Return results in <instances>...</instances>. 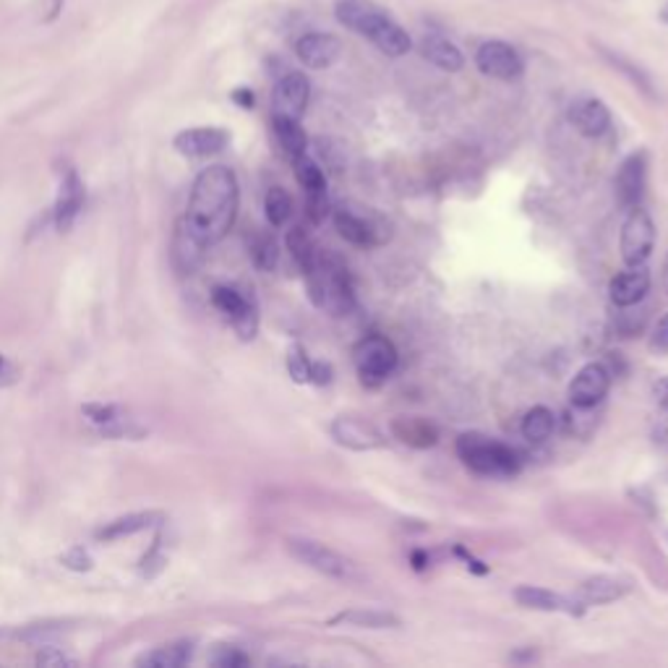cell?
I'll list each match as a JSON object with an SVG mask.
<instances>
[{
  "instance_id": "cell-1",
  "label": "cell",
  "mask_w": 668,
  "mask_h": 668,
  "mask_svg": "<svg viewBox=\"0 0 668 668\" xmlns=\"http://www.w3.org/2000/svg\"><path fill=\"white\" fill-rule=\"evenodd\" d=\"M237 201L240 194L236 173L225 165H209L197 175L186 214L178 225L204 248H209L236 225Z\"/></svg>"
},
{
  "instance_id": "cell-2",
  "label": "cell",
  "mask_w": 668,
  "mask_h": 668,
  "mask_svg": "<svg viewBox=\"0 0 668 668\" xmlns=\"http://www.w3.org/2000/svg\"><path fill=\"white\" fill-rule=\"evenodd\" d=\"M334 16L345 29L366 37L390 58H402L413 47L410 35L374 0H337Z\"/></svg>"
},
{
  "instance_id": "cell-3",
  "label": "cell",
  "mask_w": 668,
  "mask_h": 668,
  "mask_svg": "<svg viewBox=\"0 0 668 668\" xmlns=\"http://www.w3.org/2000/svg\"><path fill=\"white\" fill-rule=\"evenodd\" d=\"M309 279V293L318 309L332 316H348L355 309L353 282L348 270L332 256H316L314 267L303 272Z\"/></svg>"
},
{
  "instance_id": "cell-4",
  "label": "cell",
  "mask_w": 668,
  "mask_h": 668,
  "mask_svg": "<svg viewBox=\"0 0 668 668\" xmlns=\"http://www.w3.org/2000/svg\"><path fill=\"white\" fill-rule=\"evenodd\" d=\"M457 455L460 460L471 468V471L480 472V475H514L519 471V460L514 455V449L494 441L483 433H463L457 439Z\"/></svg>"
},
{
  "instance_id": "cell-5",
  "label": "cell",
  "mask_w": 668,
  "mask_h": 668,
  "mask_svg": "<svg viewBox=\"0 0 668 668\" xmlns=\"http://www.w3.org/2000/svg\"><path fill=\"white\" fill-rule=\"evenodd\" d=\"M353 360L360 382L366 387H379L397 368V348L392 345V340L382 334H368L355 345Z\"/></svg>"
},
{
  "instance_id": "cell-6",
  "label": "cell",
  "mask_w": 668,
  "mask_h": 668,
  "mask_svg": "<svg viewBox=\"0 0 668 668\" xmlns=\"http://www.w3.org/2000/svg\"><path fill=\"white\" fill-rule=\"evenodd\" d=\"M287 551L306 567H311L316 572L334 577V580H355L358 569L350 559H345L342 553H337L334 549L311 541V538H290L287 541Z\"/></svg>"
},
{
  "instance_id": "cell-7",
  "label": "cell",
  "mask_w": 668,
  "mask_h": 668,
  "mask_svg": "<svg viewBox=\"0 0 668 668\" xmlns=\"http://www.w3.org/2000/svg\"><path fill=\"white\" fill-rule=\"evenodd\" d=\"M212 303L230 318L233 329H236L237 337L243 342H251L256 337V332H259V311H256V303L245 293H240L233 285H217L212 290Z\"/></svg>"
},
{
  "instance_id": "cell-8",
  "label": "cell",
  "mask_w": 668,
  "mask_h": 668,
  "mask_svg": "<svg viewBox=\"0 0 668 668\" xmlns=\"http://www.w3.org/2000/svg\"><path fill=\"white\" fill-rule=\"evenodd\" d=\"M656 245V225H653V217L648 209L634 206L629 212V217L624 220V228H622V240H619V248H622V259L627 267H637V264H645L650 251Z\"/></svg>"
},
{
  "instance_id": "cell-9",
  "label": "cell",
  "mask_w": 668,
  "mask_h": 668,
  "mask_svg": "<svg viewBox=\"0 0 668 668\" xmlns=\"http://www.w3.org/2000/svg\"><path fill=\"white\" fill-rule=\"evenodd\" d=\"M475 66L483 76L499 81H514L525 74V60L519 52L502 40L483 42L475 50Z\"/></svg>"
},
{
  "instance_id": "cell-10",
  "label": "cell",
  "mask_w": 668,
  "mask_h": 668,
  "mask_svg": "<svg viewBox=\"0 0 668 668\" xmlns=\"http://www.w3.org/2000/svg\"><path fill=\"white\" fill-rule=\"evenodd\" d=\"M332 439L353 452H374L387 447V436L379 431L371 421L358 415H337L329 426Z\"/></svg>"
},
{
  "instance_id": "cell-11",
  "label": "cell",
  "mask_w": 668,
  "mask_h": 668,
  "mask_svg": "<svg viewBox=\"0 0 668 668\" xmlns=\"http://www.w3.org/2000/svg\"><path fill=\"white\" fill-rule=\"evenodd\" d=\"M309 100H311V81L306 79V74H301V71H290L275 84L272 116L301 120V116L309 108Z\"/></svg>"
},
{
  "instance_id": "cell-12",
  "label": "cell",
  "mask_w": 668,
  "mask_h": 668,
  "mask_svg": "<svg viewBox=\"0 0 668 668\" xmlns=\"http://www.w3.org/2000/svg\"><path fill=\"white\" fill-rule=\"evenodd\" d=\"M611 387V374L603 363H588L583 366L572 384H569V402L575 410H590L603 402Z\"/></svg>"
},
{
  "instance_id": "cell-13",
  "label": "cell",
  "mask_w": 668,
  "mask_h": 668,
  "mask_svg": "<svg viewBox=\"0 0 668 668\" xmlns=\"http://www.w3.org/2000/svg\"><path fill=\"white\" fill-rule=\"evenodd\" d=\"M645 178H648V155L640 149V152H632L619 173H616V181H614V189H616V201L622 209L632 212L634 206L642 204V197H645Z\"/></svg>"
},
{
  "instance_id": "cell-14",
  "label": "cell",
  "mask_w": 668,
  "mask_h": 668,
  "mask_svg": "<svg viewBox=\"0 0 668 668\" xmlns=\"http://www.w3.org/2000/svg\"><path fill=\"white\" fill-rule=\"evenodd\" d=\"M230 144V133L225 128H212V125H201V128H186L175 136L173 147L189 159H206L220 155L225 147Z\"/></svg>"
},
{
  "instance_id": "cell-15",
  "label": "cell",
  "mask_w": 668,
  "mask_h": 668,
  "mask_svg": "<svg viewBox=\"0 0 668 668\" xmlns=\"http://www.w3.org/2000/svg\"><path fill=\"white\" fill-rule=\"evenodd\" d=\"M84 198H86V191H84L79 173L74 167H66L63 170V183H60V197H58L55 209H52V220H55V228L60 233H68L74 228L76 217L84 209Z\"/></svg>"
},
{
  "instance_id": "cell-16",
  "label": "cell",
  "mask_w": 668,
  "mask_h": 668,
  "mask_svg": "<svg viewBox=\"0 0 668 668\" xmlns=\"http://www.w3.org/2000/svg\"><path fill=\"white\" fill-rule=\"evenodd\" d=\"M340 52H342V42L337 40L334 35H326V32H309V35H303L301 40L295 42L298 60L306 68H316V71L334 66Z\"/></svg>"
},
{
  "instance_id": "cell-17",
  "label": "cell",
  "mask_w": 668,
  "mask_h": 668,
  "mask_svg": "<svg viewBox=\"0 0 668 668\" xmlns=\"http://www.w3.org/2000/svg\"><path fill=\"white\" fill-rule=\"evenodd\" d=\"M514 600L522 608L533 611H549V614H569V616H583L585 606L580 600H572L561 592H553L546 588H533V585H519L514 590Z\"/></svg>"
},
{
  "instance_id": "cell-18",
  "label": "cell",
  "mask_w": 668,
  "mask_h": 668,
  "mask_svg": "<svg viewBox=\"0 0 668 668\" xmlns=\"http://www.w3.org/2000/svg\"><path fill=\"white\" fill-rule=\"evenodd\" d=\"M569 123L588 139H598L611 128V113L598 97H577L569 105Z\"/></svg>"
},
{
  "instance_id": "cell-19",
  "label": "cell",
  "mask_w": 668,
  "mask_h": 668,
  "mask_svg": "<svg viewBox=\"0 0 668 668\" xmlns=\"http://www.w3.org/2000/svg\"><path fill=\"white\" fill-rule=\"evenodd\" d=\"M650 290V272L645 264H637V267H629L627 272L616 275L608 285V295H611V303L616 309H629V306H637Z\"/></svg>"
},
{
  "instance_id": "cell-20",
  "label": "cell",
  "mask_w": 668,
  "mask_h": 668,
  "mask_svg": "<svg viewBox=\"0 0 668 668\" xmlns=\"http://www.w3.org/2000/svg\"><path fill=\"white\" fill-rule=\"evenodd\" d=\"M165 519L162 511H133V514H125V517H118L108 525H102L94 538L97 541H105V543H113V541H123V538H131L136 533H144L149 527H155Z\"/></svg>"
},
{
  "instance_id": "cell-21",
  "label": "cell",
  "mask_w": 668,
  "mask_h": 668,
  "mask_svg": "<svg viewBox=\"0 0 668 668\" xmlns=\"http://www.w3.org/2000/svg\"><path fill=\"white\" fill-rule=\"evenodd\" d=\"M334 228H337V233L345 237L348 243L360 245V248H368V245L382 243L379 230L374 228V222L366 220L363 214L353 212V209H348V206H340V209L334 212Z\"/></svg>"
},
{
  "instance_id": "cell-22",
  "label": "cell",
  "mask_w": 668,
  "mask_h": 668,
  "mask_svg": "<svg viewBox=\"0 0 668 668\" xmlns=\"http://www.w3.org/2000/svg\"><path fill=\"white\" fill-rule=\"evenodd\" d=\"M629 592V583L619 577H608V575H595L588 577L580 588H577V600L583 606H606L614 603L619 598H624Z\"/></svg>"
},
{
  "instance_id": "cell-23",
  "label": "cell",
  "mask_w": 668,
  "mask_h": 668,
  "mask_svg": "<svg viewBox=\"0 0 668 668\" xmlns=\"http://www.w3.org/2000/svg\"><path fill=\"white\" fill-rule=\"evenodd\" d=\"M421 52H423V58L429 63H433L441 71H449V74L460 71L465 66V58H463L460 47L455 42L447 40L444 35H426L421 40Z\"/></svg>"
},
{
  "instance_id": "cell-24",
  "label": "cell",
  "mask_w": 668,
  "mask_h": 668,
  "mask_svg": "<svg viewBox=\"0 0 668 668\" xmlns=\"http://www.w3.org/2000/svg\"><path fill=\"white\" fill-rule=\"evenodd\" d=\"M194 658V642H173V645H162L155 648L144 656L136 658V666L144 668H181L186 666Z\"/></svg>"
},
{
  "instance_id": "cell-25",
  "label": "cell",
  "mask_w": 668,
  "mask_h": 668,
  "mask_svg": "<svg viewBox=\"0 0 668 668\" xmlns=\"http://www.w3.org/2000/svg\"><path fill=\"white\" fill-rule=\"evenodd\" d=\"M392 433L399 441H405V444H410V447H418V449L433 447V444L439 441L436 426L429 423L426 418H394Z\"/></svg>"
},
{
  "instance_id": "cell-26",
  "label": "cell",
  "mask_w": 668,
  "mask_h": 668,
  "mask_svg": "<svg viewBox=\"0 0 668 668\" xmlns=\"http://www.w3.org/2000/svg\"><path fill=\"white\" fill-rule=\"evenodd\" d=\"M272 128H275L277 141L282 147V152L290 159L301 157L306 155V147H309V136L301 125V120L295 118H279V116H272Z\"/></svg>"
},
{
  "instance_id": "cell-27",
  "label": "cell",
  "mask_w": 668,
  "mask_h": 668,
  "mask_svg": "<svg viewBox=\"0 0 668 668\" xmlns=\"http://www.w3.org/2000/svg\"><path fill=\"white\" fill-rule=\"evenodd\" d=\"M204 251H206V248L189 236L181 225L175 228V237H173V262H175V267H178L183 275H186V272L191 275L198 264L204 262Z\"/></svg>"
},
{
  "instance_id": "cell-28",
  "label": "cell",
  "mask_w": 668,
  "mask_h": 668,
  "mask_svg": "<svg viewBox=\"0 0 668 668\" xmlns=\"http://www.w3.org/2000/svg\"><path fill=\"white\" fill-rule=\"evenodd\" d=\"M329 624H350V627L360 629H390L399 627V619L394 614H390V611H376V608L360 611V608H355V611L337 614Z\"/></svg>"
},
{
  "instance_id": "cell-29",
  "label": "cell",
  "mask_w": 668,
  "mask_h": 668,
  "mask_svg": "<svg viewBox=\"0 0 668 668\" xmlns=\"http://www.w3.org/2000/svg\"><path fill=\"white\" fill-rule=\"evenodd\" d=\"M556 429V418L549 407L538 405L533 410H527V415L522 418V436L530 444H543L546 439H551V433Z\"/></svg>"
},
{
  "instance_id": "cell-30",
  "label": "cell",
  "mask_w": 668,
  "mask_h": 668,
  "mask_svg": "<svg viewBox=\"0 0 668 668\" xmlns=\"http://www.w3.org/2000/svg\"><path fill=\"white\" fill-rule=\"evenodd\" d=\"M248 254L256 270L262 272H272L279 262V245L270 233H254L248 237Z\"/></svg>"
},
{
  "instance_id": "cell-31",
  "label": "cell",
  "mask_w": 668,
  "mask_h": 668,
  "mask_svg": "<svg viewBox=\"0 0 668 668\" xmlns=\"http://www.w3.org/2000/svg\"><path fill=\"white\" fill-rule=\"evenodd\" d=\"M285 245H287V251H290V256L295 259V264L303 270V272H309L311 267H314L316 256H318V248L314 245V240L309 237V233L303 230V228H293L287 237H285Z\"/></svg>"
},
{
  "instance_id": "cell-32",
  "label": "cell",
  "mask_w": 668,
  "mask_h": 668,
  "mask_svg": "<svg viewBox=\"0 0 668 668\" xmlns=\"http://www.w3.org/2000/svg\"><path fill=\"white\" fill-rule=\"evenodd\" d=\"M264 212H267V220H270L272 228H282L293 217V198L285 189L272 186L267 191V197H264Z\"/></svg>"
},
{
  "instance_id": "cell-33",
  "label": "cell",
  "mask_w": 668,
  "mask_h": 668,
  "mask_svg": "<svg viewBox=\"0 0 668 668\" xmlns=\"http://www.w3.org/2000/svg\"><path fill=\"white\" fill-rule=\"evenodd\" d=\"M63 632H68L66 622H42V624H29V627L19 629L16 637L27 645L42 648V645H52L58 637H63Z\"/></svg>"
},
{
  "instance_id": "cell-34",
  "label": "cell",
  "mask_w": 668,
  "mask_h": 668,
  "mask_svg": "<svg viewBox=\"0 0 668 668\" xmlns=\"http://www.w3.org/2000/svg\"><path fill=\"white\" fill-rule=\"evenodd\" d=\"M293 167H295V178H298V183H301V189H303L306 194H309V191H324V189H326V175H324V170H321L309 155H301V157L293 159Z\"/></svg>"
},
{
  "instance_id": "cell-35",
  "label": "cell",
  "mask_w": 668,
  "mask_h": 668,
  "mask_svg": "<svg viewBox=\"0 0 668 668\" xmlns=\"http://www.w3.org/2000/svg\"><path fill=\"white\" fill-rule=\"evenodd\" d=\"M81 413L97 426V431H100V429H108V426H113V423H118L123 418H128V415L123 413V407H118V405H100V402L84 405Z\"/></svg>"
},
{
  "instance_id": "cell-36",
  "label": "cell",
  "mask_w": 668,
  "mask_h": 668,
  "mask_svg": "<svg viewBox=\"0 0 668 668\" xmlns=\"http://www.w3.org/2000/svg\"><path fill=\"white\" fill-rule=\"evenodd\" d=\"M311 363L314 360L309 358L303 345H290V350H287V374L293 376L295 384H309V379H311Z\"/></svg>"
},
{
  "instance_id": "cell-37",
  "label": "cell",
  "mask_w": 668,
  "mask_h": 668,
  "mask_svg": "<svg viewBox=\"0 0 668 668\" xmlns=\"http://www.w3.org/2000/svg\"><path fill=\"white\" fill-rule=\"evenodd\" d=\"M35 664L40 668H74L76 666V658H71L66 650H60L55 645H42Z\"/></svg>"
},
{
  "instance_id": "cell-38",
  "label": "cell",
  "mask_w": 668,
  "mask_h": 668,
  "mask_svg": "<svg viewBox=\"0 0 668 668\" xmlns=\"http://www.w3.org/2000/svg\"><path fill=\"white\" fill-rule=\"evenodd\" d=\"M329 197L326 189L324 191H309L306 194V217L311 220V225H324L329 217Z\"/></svg>"
},
{
  "instance_id": "cell-39",
  "label": "cell",
  "mask_w": 668,
  "mask_h": 668,
  "mask_svg": "<svg viewBox=\"0 0 668 668\" xmlns=\"http://www.w3.org/2000/svg\"><path fill=\"white\" fill-rule=\"evenodd\" d=\"M60 564L66 567V569H71V572H89L92 567H94V559H92V553L84 549V546H74V549L63 551L60 553Z\"/></svg>"
},
{
  "instance_id": "cell-40",
  "label": "cell",
  "mask_w": 668,
  "mask_h": 668,
  "mask_svg": "<svg viewBox=\"0 0 668 668\" xmlns=\"http://www.w3.org/2000/svg\"><path fill=\"white\" fill-rule=\"evenodd\" d=\"M159 543L162 541H155V546L144 553V559H141V564H139V572H141V577H147V580H152V577H157L159 572L165 569V564H167V556L159 551Z\"/></svg>"
},
{
  "instance_id": "cell-41",
  "label": "cell",
  "mask_w": 668,
  "mask_h": 668,
  "mask_svg": "<svg viewBox=\"0 0 668 668\" xmlns=\"http://www.w3.org/2000/svg\"><path fill=\"white\" fill-rule=\"evenodd\" d=\"M212 664L220 668H240V666H248V656H245V653H240L237 648H228V645H222V648L212 656Z\"/></svg>"
},
{
  "instance_id": "cell-42",
  "label": "cell",
  "mask_w": 668,
  "mask_h": 668,
  "mask_svg": "<svg viewBox=\"0 0 668 668\" xmlns=\"http://www.w3.org/2000/svg\"><path fill=\"white\" fill-rule=\"evenodd\" d=\"M650 350L656 355H668V314L658 318V324L650 334Z\"/></svg>"
},
{
  "instance_id": "cell-43",
  "label": "cell",
  "mask_w": 668,
  "mask_h": 668,
  "mask_svg": "<svg viewBox=\"0 0 668 668\" xmlns=\"http://www.w3.org/2000/svg\"><path fill=\"white\" fill-rule=\"evenodd\" d=\"M332 379H334V368H332L329 363H324V360H314V363H311V379H309V382L324 387V384H329Z\"/></svg>"
},
{
  "instance_id": "cell-44",
  "label": "cell",
  "mask_w": 668,
  "mask_h": 668,
  "mask_svg": "<svg viewBox=\"0 0 668 668\" xmlns=\"http://www.w3.org/2000/svg\"><path fill=\"white\" fill-rule=\"evenodd\" d=\"M19 382V368L5 358V355L0 353V390L3 387H11V384H16Z\"/></svg>"
},
{
  "instance_id": "cell-45",
  "label": "cell",
  "mask_w": 668,
  "mask_h": 668,
  "mask_svg": "<svg viewBox=\"0 0 668 668\" xmlns=\"http://www.w3.org/2000/svg\"><path fill=\"white\" fill-rule=\"evenodd\" d=\"M233 100H236L240 108H254V92H248V89H236Z\"/></svg>"
},
{
  "instance_id": "cell-46",
  "label": "cell",
  "mask_w": 668,
  "mask_h": 668,
  "mask_svg": "<svg viewBox=\"0 0 668 668\" xmlns=\"http://www.w3.org/2000/svg\"><path fill=\"white\" fill-rule=\"evenodd\" d=\"M656 399H658V405L668 410V379L664 382H658V387H656Z\"/></svg>"
},
{
  "instance_id": "cell-47",
  "label": "cell",
  "mask_w": 668,
  "mask_h": 668,
  "mask_svg": "<svg viewBox=\"0 0 668 668\" xmlns=\"http://www.w3.org/2000/svg\"><path fill=\"white\" fill-rule=\"evenodd\" d=\"M653 436H656V441H658V444H664V447H668V421H661V423L656 426V431H653Z\"/></svg>"
},
{
  "instance_id": "cell-48",
  "label": "cell",
  "mask_w": 668,
  "mask_h": 668,
  "mask_svg": "<svg viewBox=\"0 0 668 668\" xmlns=\"http://www.w3.org/2000/svg\"><path fill=\"white\" fill-rule=\"evenodd\" d=\"M413 561H415V569H423V567H426V556H423V553H415Z\"/></svg>"
},
{
  "instance_id": "cell-49",
  "label": "cell",
  "mask_w": 668,
  "mask_h": 668,
  "mask_svg": "<svg viewBox=\"0 0 668 668\" xmlns=\"http://www.w3.org/2000/svg\"><path fill=\"white\" fill-rule=\"evenodd\" d=\"M664 290H666V295H668V256H666V262H664Z\"/></svg>"
}]
</instances>
